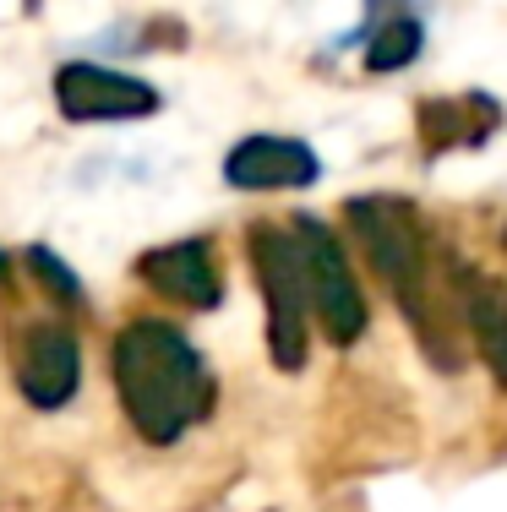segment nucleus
I'll return each instance as SVG.
<instances>
[{"mask_svg": "<svg viewBox=\"0 0 507 512\" xmlns=\"http://www.w3.org/2000/svg\"><path fill=\"white\" fill-rule=\"evenodd\" d=\"M420 22L415 17H393V22H382L377 28V39H371V50H366V71H404L409 60L420 55Z\"/></svg>", "mask_w": 507, "mask_h": 512, "instance_id": "10", "label": "nucleus"}, {"mask_svg": "<svg viewBox=\"0 0 507 512\" xmlns=\"http://www.w3.org/2000/svg\"><path fill=\"white\" fill-rule=\"evenodd\" d=\"M11 376H17V393L33 409H60L77 398L82 382V349L66 327L55 322H33L17 333L11 344Z\"/></svg>", "mask_w": 507, "mask_h": 512, "instance_id": "6", "label": "nucleus"}, {"mask_svg": "<svg viewBox=\"0 0 507 512\" xmlns=\"http://www.w3.org/2000/svg\"><path fill=\"white\" fill-rule=\"evenodd\" d=\"M458 306H464L469 338H475L491 382L507 393V295H502V284L486 273H464L458 278Z\"/></svg>", "mask_w": 507, "mask_h": 512, "instance_id": "9", "label": "nucleus"}, {"mask_svg": "<svg viewBox=\"0 0 507 512\" xmlns=\"http://www.w3.org/2000/svg\"><path fill=\"white\" fill-rule=\"evenodd\" d=\"M251 267L262 284V306H268V355L279 371L306 365V273H300V246L279 224L251 229Z\"/></svg>", "mask_w": 507, "mask_h": 512, "instance_id": "3", "label": "nucleus"}, {"mask_svg": "<svg viewBox=\"0 0 507 512\" xmlns=\"http://www.w3.org/2000/svg\"><path fill=\"white\" fill-rule=\"evenodd\" d=\"M349 229H355L366 262L377 267V278L398 295V306L409 311V322L426 327V344L437 349V327H431V295H426V235L415 224V207L398 197H355L344 207Z\"/></svg>", "mask_w": 507, "mask_h": 512, "instance_id": "2", "label": "nucleus"}, {"mask_svg": "<svg viewBox=\"0 0 507 512\" xmlns=\"http://www.w3.org/2000/svg\"><path fill=\"white\" fill-rule=\"evenodd\" d=\"M28 262H33V273H39V284L50 289V295L60 300V306H77V300H82V278L71 273L66 262H60V251H50V246H33V251H28Z\"/></svg>", "mask_w": 507, "mask_h": 512, "instance_id": "11", "label": "nucleus"}, {"mask_svg": "<svg viewBox=\"0 0 507 512\" xmlns=\"http://www.w3.org/2000/svg\"><path fill=\"white\" fill-rule=\"evenodd\" d=\"M110 376H115L126 420L153 447L180 442L213 409L208 360L197 355V344L175 322H159V316H137V322H126L115 333Z\"/></svg>", "mask_w": 507, "mask_h": 512, "instance_id": "1", "label": "nucleus"}, {"mask_svg": "<svg viewBox=\"0 0 507 512\" xmlns=\"http://www.w3.org/2000/svg\"><path fill=\"white\" fill-rule=\"evenodd\" d=\"M159 88L142 77H126L99 60H66L55 71V109L71 126H110V120H148L159 115Z\"/></svg>", "mask_w": 507, "mask_h": 512, "instance_id": "5", "label": "nucleus"}, {"mask_svg": "<svg viewBox=\"0 0 507 512\" xmlns=\"http://www.w3.org/2000/svg\"><path fill=\"white\" fill-rule=\"evenodd\" d=\"M289 235H295V246H300L306 300H311V311H317L322 333H328L333 344H355V338L366 333V316L371 311H366V295H360L355 273H349L344 246H338L333 229L317 224V218H295Z\"/></svg>", "mask_w": 507, "mask_h": 512, "instance_id": "4", "label": "nucleus"}, {"mask_svg": "<svg viewBox=\"0 0 507 512\" xmlns=\"http://www.w3.org/2000/svg\"><path fill=\"white\" fill-rule=\"evenodd\" d=\"M137 278L164 300H180L191 311H213L224 300L219 267H213L208 240H175V246H153L148 256H137Z\"/></svg>", "mask_w": 507, "mask_h": 512, "instance_id": "8", "label": "nucleus"}, {"mask_svg": "<svg viewBox=\"0 0 507 512\" xmlns=\"http://www.w3.org/2000/svg\"><path fill=\"white\" fill-rule=\"evenodd\" d=\"M322 175V158L295 137H246L224 158V180L235 191H300Z\"/></svg>", "mask_w": 507, "mask_h": 512, "instance_id": "7", "label": "nucleus"}]
</instances>
